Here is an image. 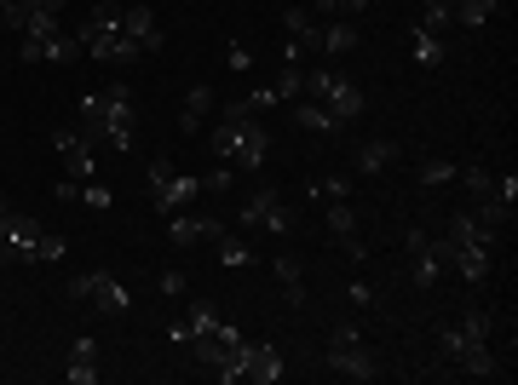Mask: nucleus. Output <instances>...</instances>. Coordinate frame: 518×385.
Here are the masks:
<instances>
[{"label":"nucleus","instance_id":"9b49d317","mask_svg":"<svg viewBox=\"0 0 518 385\" xmlns=\"http://www.w3.org/2000/svg\"><path fill=\"white\" fill-rule=\"evenodd\" d=\"M242 380L248 385H277L283 380V351L271 340H248L242 345Z\"/></svg>","mask_w":518,"mask_h":385},{"label":"nucleus","instance_id":"72a5a7b5","mask_svg":"<svg viewBox=\"0 0 518 385\" xmlns=\"http://www.w3.org/2000/svg\"><path fill=\"white\" fill-rule=\"evenodd\" d=\"M81 202H87V207H98V213H110V207H116V196H110L104 184H93V179H87V184H81Z\"/></svg>","mask_w":518,"mask_h":385},{"label":"nucleus","instance_id":"9d476101","mask_svg":"<svg viewBox=\"0 0 518 385\" xmlns=\"http://www.w3.org/2000/svg\"><path fill=\"white\" fill-rule=\"evenodd\" d=\"M52 150H58V161H64V173L70 179H93L98 173V156H93V138L75 133V127H52Z\"/></svg>","mask_w":518,"mask_h":385},{"label":"nucleus","instance_id":"b1692460","mask_svg":"<svg viewBox=\"0 0 518 385\" xmlns=\"http://www.w3.org/2000/svg\"><path fill=\"white\" fill-rule=\"evenodd\" d=\"M369 6H375V0H311V18H317V23H329V18L363 23V18H369Z\"/></svg>","mask_w":518,"mask_h":385},{"label":"nucleus","instance_id":"1a4fd4ad","mask_svg":"<svg viewBox=\"0 0 518 385\" xmlns=\"http://www.w3.org/2000/svg\"><path fill=\"white\" fill-rule=\"evenodd\" d=\"M242 230H271V236H294V207L277 196V190H254L248 202H242Z\"/></svg>","mask_w":518,"mask_h":385},{"label":"nucleus","instance_id":"39448f33","mask_svg":"<svg viewBox=\"0 0 518 385\" xmlns=\"http://www.w3.org/2000/svg\"><path fill=\"white\" fill-rule=\"evenodd\" d=\"M64 253H70L64 236H47L29 213L6 207V225H0V259H6V265H58Z\"/></svg>","mask_w":518,"mask_h":385},{"label":"nucleus","instance_id":"e433bc0d","mask_svg":"<svg viewBox=\"0 0 518 385\" xmlns=\"http://www.w3.org/2000/svg\"><path fill=\"white\" fill-rule=\"evenodd\" d=\"M52 196H58V202H81V179H64V184H52Z\"/></svg>","mask_w":518,"mask_h":385},{"label":"nucleus","instance_id":"c9c22d12","mask_svg":"<svg viewBox=\"0 0 518 385\" xmlns=\"http://www.w3.org/2000/svg\"><path fill=\"white\" fill-rule=\"evenodd\" d=\"M231 173H236V167H225V161H219L208 179H202V190H231Z\"/></svg>","mask_w":518,"mask_h":385},{"label":"nucleus","instance_id":"0eeeda50","mask_svg":"<svg viewBox=\"0 0 518 385\" xmlns=\"http://www.w3.org/2000/svg\"><path fill=\"white\" fill-rule=\"evenodd\" d=\"M144 179H150V207H156L162 219H167V213H185V207L202 196V179H190V173H173V161H167V156L150 161V173H144Z\"/></svg>","mask_w":518,"mask_h":385},{"label":"nucleus","instance_id":"6ab92c4d","mask_svg":"<svg viewBox=\"0 0 518 385\" xmlns=\"http://www.w3.org/2000/svg\"><path fill=\"white\" fill-rule=\"evenodd\" d=\"M398 156H403L398 138H369V144L357 150V173H363V179H375V173H386Z\"/></svg>","mask_w":518,"mask_h":385},{"label":"nucleus","instance_id":"f3484780","mask_svg":"<svg viewBox=\"0 0 518 385\" xmlns=\"http://www.w3.org/2000/svg\"><path fill=\"white\" fill-rule=\"evenodd\" d=\"M121 29H127L144 52H156V46H162V23H156L150 6H121Z\"/></svg>","mask_w":518,"mask_h":385},{"label":"nucleus","instance_id":"58836bf2","mask_svg":"<svg viewBox=\"0 0 518 385\" xmlns=\"http://www.w3.org/2000/svg\"><path fill=\"white\" fill-rule=\"evenodd\" d=\"M231 69H254V52H248V46H236V41H231Z\"/></svg>","mask_w":518,"mask_h":385},{"label":"nucleus","instance_id":"cd10ccee","mask_svg":"<svg viewBox=\"0 0 518 385\" xmlns=\"http://www.w3.org/2000/svg\"><path fill=\"white\" fill-rule=\"evenodd\" d=\"M455 179L467 184V196H472V202H484V196H490V184H495V173H490V167H461Z\"/></svg>","mask_w":518,"mask_h":385},{"label":"nucleus","instance_id":"393cba45","mask_svg":"<svg viewBox=\"0 0 518 385\" xmlns=\"http://www.w3.org/2000/svg\"><path fill=\"white\" fill-rule=\"evenodd\" d=\"M213 248H219V265H225V271H242V265H254V248H248L242 236H231V230H225Z\"/></svg>","mask_w":518,"mask_h":385},{"label":"nucleus","instance_id":"7c9ffc66","mask_svg":"<svg viewBox=\"0 0 518 385\" xmlns=\"http://www.w3.org/2000/svg\"><path fill=\"white\" fill-rule=\"evenodd\" d=\"M421 23H426V29H438V35H444L449 23H455V12H449V0H421Z\"/></svg>","mask_w":518,"mask_h":385},{"label":"nucleus","instance_id":"c756f323","mask_svg":"<svg viewBox=\"0 0 518 385\" xmlns=\"http://www.w3.org/2000/svg\"><path fill=\"white\" fill-rule=\"evenodd\" d=\"M271 87H277V98H283V104H288V98H300V92H306V69H300V64H288L283 75L271 81Z\"/></svg>","mask_w":518,"mask_h":385},{"label":"nucleus","instance_id":"ea45409f","mask_svg":"<svg viewBox=\"0 0 518 385\" xmlns=\"http://www.w3.org/2000/svg\"><path fill=\"white\" fill-rule=\"evenodd\" d=\"M6 6H18V0H0V12H6Z\"/></svg>","mask_w":518,"mask_h":385},{"label":"nucleus","instance_id":"a878e982","mask_svg":"<svg viewBox=\"0 0 518 385\" xmlns=\"http://www.w3.org/2000/svg\"><path fill=\"white\" fill-rule=\"evenodd\" d=\"M277 282H283V294H288V305H294V311H300V305H306V282H300V259H277Z\"/></svg>","mask_w":518,"mask_h":385},{"label":"nucleus","instance_id":"5701e85b","mask_svg":"<svg viewBox=\"0 0 518 385\" xmlns=\"http://www.w3.org/2000/svg\"><path fill=\"white\" fill-rule=\"evenodd\" d=\"M357 46H363V23H352V18L323 23V52H357Z\"/></svg>","mask_w":518,"mask_h":385},{"label":"nucleus","instance_id":"2eb2a0df","mask_svg":"<svg viewBox=\"0 0 518 385\" xmlns=\"http://www.w3.org/2000/svg\"><path fill=\"white\" fill-rule=\"evenodd\" d=\"M283 29H288V41L300 46V52H323V23L311 18V6H288Z\"/></svg>","mask_w":518,"mask_h":385},{"label":"nucleus","instance_id":"f704fd0d","mask_svg":"<svg viewBox=\"0 0 518 385\" xmlns=\"http://www.w3.org/2000/svg\"><path fill=\"white\" fill-rule=\"evenodd\" d=\"M156 294L179 299V294H185V276H179V271H162V276H156Z\"/></svg>","mask_w":518,"mask_h":385},{"label":"nucleus","instance_id":"a211bd4d","mask_svg":"<svg viewBox=\"0 0 518 385\" xmlns=\"http://www.w3.org/2000/svg\"><path fill=\"white\" fill-rule=\"evenodd\" d=\"M329 230H334V242L352 253V259H369V248L357 242V213H352V202H329Z\"/></svg>","mask_w":518,"mask_h":385},{"label":"nucleus","instance_id":"f257e3e1","mask_svg":"<svg viewBox=\"0 0 518 385\" xmlns=\"http://www.w3.org/2000/svg\"><path fill=\"white\" fill-rule=\"evenodd\" d=\"M208 150H213V161H225V167H236V173H259L265 156H271V133L259 127V115H248L231 98V104L219 110V121H213Z\"/></svg>","mask_w":518,"mask_h":385},{"label":"nucleus","instance_id":"473e14b6","mask_svg":"<svg viewBox=\"0 0 518 385\" xmlns=\"http://www.w3.org/2000/svg\"><path fill=\"white\" fill-rule=\"evenodd\" d=\"M236 104H242V110H248V115H265V110H277L283 98H277V87H254V92H248V98H236Z\"/></svg>","mask_w":518,"mask_h":385},{"label":"nucleus","instance_id":"c85d7f7f","mask_svg":"<svg viewBox=\"0 0 518 385\" xmlns=\"http://www.w3.org/2000/svg\"><path fill=\"white\" fill-rule=\"evenodd\" d=\"M455 173H461V167H455L449 156H426L421 161V184H449Z\"/></svg>","mask_w":518,"mask_h":385},{"label":"nucleus","instance_id":"7ed1b4c3","mask_svg":"<svg viewBox=\"0 0 518 385\" xmlns=\"http://www.w3.org/2000/svg\"><path fill=\"white\" fill-rule=\"evenodd\" d=\"M438 253H444L449 271H461V282H490V265H495V230H484L472 213H455L449 230L438 236Z\"/></svg>","mask_w":518,"mask_h":385},{"label":"nucleus","instance_id":"4c0bfd02","mask_svg":"<svg viewBox=\"0 0 518 385\" xmlns=\"http://www.w3.org/2000/svg\"><path fill=\"white\" fill-rule=\"evenodd\" d=\"M346 294H352V305H375V288H369V282H352Z\"/></svg>","mask_w":518,"mask_h":385},{"label":"nucleus","instance_id":"ddd939ff","mask_svg":"<svg viewBox=\"0 0 518 385\" xmlns=\"http://www.w3.org/2000/svg\"><path fill=\"white\" fill-rule=\"evenodd\" d=\"M317 104H323V110H329L334 121H340V127H352L357 115H363V87H357L352 75H334V87L323 92Z\"/></svg>","mask_w":518,"mask_h":385},{"label":"nucleus","instance_id":"6e6552de","mask_svg":"<svg viewBox=\"0 0 518 385\" xmlns=\"http://www.w3.org/2000/svg\"><path fill=\"white\" fill-rule=\"evenodd\" d=\"M64 299H75V305H81V299H93V305L104 311V317H121V311L133 305V294H127V288H121V282H116L110 271L70 276V282H64Z\"/></svg>","mask_w":518,"mask_h":385},{"label":"nucleus","instance_id":"423d86ee","mask_svg":"<svg viewBox=\"0 0 518 385\" xmlns=\"http://www.w3.org/2000/svg\"><path fill=\"white\" fill-rule=\"evenodd\" d=\"M323 368H334L340 380H380V363H375V351L357 340V328L352 322H340L329 334V351H323Z\"/></svg>","mask_w":518,"mask_h":385},{"label":"nucleus","instance_id":"4be33fe9","mask_svg":"<svg viewBox=\"0 0 518 385\" xmlns=\"http://www.w3.org/2000/svg\"><path fill=\"white\" fill-rule=\"evenodd\" d=\"M294 127H300V133H323V138L346 133V127H340V121H334V115L323 110L317 98H306V104H294Z\"/></svg>","mask_w":518,"mask_h":385},{"label":"nucleus","instance_id":"dca6fc26","mask_svg":"<svg viewBox=\"0 0 518 385\" xmlns=\"http://www.w3.org/2000/svg\"><path fill=\"white\" fill-rule=\"evenodd\" d=\"M64 380H70V385H93V380H98V340H93V334H81V340L70 345Z\"/></svg>","mask_w":518,"mask_h":385},{"label":"nucleus","instance_id":"bb28decb","mask_svg":"<svg viewBox=\"0 0 518 385\" xmlns=\"http://www.w3.org/2000/svg\"><path fill=\"white\" fill-rule=\"evenodd\" d=\"M495 6H501V0H449V12H455V23H461V29H478V23L495 12Z\"/></svg>","mask_w":518,"mask_h":385},{"label":"nucleus","instance_id":"4468645a","mask_svg":"<svg viewBox=\"0 0 518 385\" xmlns=\"http://www.w3.org/2000/svg\"><path fill=\"white\" fill-rule=\"evenodd\" d=\"M403 242H409V259H415V288H432V282L444 276V253H438V242H432L426 230H409Z\"/></svg>","mask_w":518,"mask_h":385},{"label":"nucleus","instance_id":"aec40b11","mask_svg":"<svg viewBox=\"0 0 518 385\" xmlns=\"http://www.w3.org/2000/svg\"><path fill=\"white\" fill-rule=\"evenodd\" d=\"M208 115H213V87H190L185 92V110H179V133L196 138L202 127H208Z\"/></svg>","mask_w":518,"mask_h":385},{"label":"nucleus","instance_id":"2f4dec72","mask_svg":"<svg viewBox=\"0 0 518 385\" xmlns=\"http://www.w3.org/2000/svg\"><path fill=\"white\" fill-rule=\"evenodd\" d=\"M311 190L329 196V202H352V179H346V173H329V179H317Z\"/></svg>","mask_w":518,"mask_h":385},{"label":"nucleus","instance_id":"f8f14e48","mask_svg":"<svg viewBox=\"0 0 518 385\" xmlns=\"http://www.w3.org/2000/svg\"><path fill=\"white\" fill-rule=\"evenodd\" d=\"M225 236V219H190L185 213H167V242L173 248H196V242H219Z\"/></svg>","mask_w":518,"mask_h":385},{"label":"nucleus","instance_id":"412c9836","mask_svg":"<svg viewBox=\"0 0 518 385\" xmlns=\"http://www.w3.org/2000/svg\"><path fill=\"white\" fill-rule=\"evenodd\" d=\"M409 46H415V64L421 69H438L444 64V35H438V29H426V23H415V29H409Z\"/></svg>","mask_w":518,"mask_h":385},{"label":"nucleus","instance_id":"20e7f679","mask_svg":"<svg viewBox=\"0 0 518 385\" xmlns=\"http://www.w3.org/2000/svg\"><path fill=\"white\" fill-rule=\"evenodd\" d=\"M81 133L104 138L110 150H127L133 144V92L121 87V81L104 92H87L81 98Z\"/></svg>","mask_w":518,"mask_h":385},{"label":"nucleus","instance_id":"f03ea898","mask_svg":"<svg viewBox=\"0 0 518 385\" xmlns=\"http://www.w3.org/2000/svg\"><path fill=\"white\" fill-rule=\"evenodd\" d=\"M490 334H495L490 311H467L461 322H444V328H438V351H444L461 374L490 380V374H501V357L490 351Z\"/></svg>","mask_w":518,"mask_h":385}]
</instances>
